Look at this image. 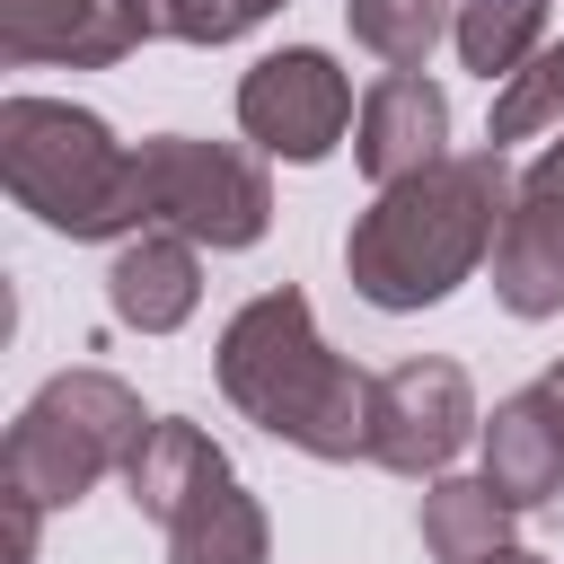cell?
Here are the masks:
<instances>
[{"mask_svg": "<svg viewBox=\"0 0 564 564\" xmlns=\"http://www.w3.org/2000/svg\"><path fill=\"white\" fill-rule=\"evenodd\" d=\"M159 529H167V564H264V511L238 485V467L185 494Z\"/></svg>", "mask_w": 564, "mask_h": 564, "instance_id": "obj_14", "label": "cell"}, {"mask_svg": "<svg viewBox=\"0 0 564 564\" xmlns=\"http://www.w3.org/2000/svg\"><path fill=\"white\" fill-rule=\"evenodd\" d=\"M238 123L256 150L273 159H326L352 123V79L317 53V44H291V53H264L247 79H238Z\"/></svg>", "mask_w": 564, "mask_h": 564, "instance_id": "obj_7", "label": "cell"}, {"mask_svg": "<svg viewBox=\"0 0 564 564\" xmlns=\"http://www.w3.org/2000/svg\"><path fill=\"white\" fill-rule=\"evenodd\" d=\"M220 397L308 458H370V379L317 335L291 282L256 291L220 326Z\"/></svg>", "mask_w": 564, "mask_h": 564, "instance_id": "obj_2", "label": "cell"}, {"mask_svg": "<svg viewBox=\"0 0 564 564\" xmlns=\"http://www.w3.org/2000/svg\"><path fill=\"white\" fill-rule=\"evenodd\" d=\"M555 379H564V370H555Z\"/></svg>", "mask_w": 564, "mask_h": 564, "instance_id": "obj_22", "label": "cell"}, {"mask_svg": "<svg viewBox=\"0 0 564 564\" xmlns=\"http://www.w3.org/2000/svg\"><path fill=\"white\" fill-rule=\"evenodd\" d=\"M115 18L132 26V44H220V0H115Z\"/></svg>", "mask_w": 564, "mask_h": 564, "instance_id": "obj_19", "label": "cell"}, {"mask_svg": "<svg viewBox=\"0 0 564 564\" xmlns=\"http://www.w3.org/2000/svg\"><path fill=\"white\" fill-rule=\"evenodd\" d=\"M485 564H538V555H520V546H502V555H485Z\"/></svg>", "mask_w": 564, "mask_h": 564, "instance_id": "obj_21", "label": "cell"}, {"mask_svg": "<svg viewBox=\"0 0 564 564\" xmlns=\"http://www.w3.org/2000/svg\"><path fill=\"white\" fill-rule=\"evenodd\" d=\"M123 53H132V26L115 18V0H0V62L18 70H44V62L106 70Z\"/></svg>", "mask_w": 564, "mask_h": 564, "instance_id": "obj_12", "label": "cell"}, {"mask_svg": "<svg viewBox=\"0 0 564 564\" xmlns=\"http://www.w3.org/2000/svg\"><path fill=\"white\" fill-rule=\"evenodd\" d=\"M511 546V502L485 476H432L423 494V555L432 564H485Z\"/></svg>", "mask_w": 564, "mask_h": 564, "instance_id": "obj_15", "label": "cell"}, {"mask_svg": "<svg viewBox=\"0 0 564 564\" xmlns=\"http://www.w3.org/2000/svg\"><path fill=\"white\" fill-rule=\"evenodd\" d=\"M344 26H352V44L379 53L388 70H423L432 44L458 26V9H449V0H344Z\"/></svg>", "mask_w": 564, "mask_h": 564, "instance_id": "obj_17", "label": "cell"}, {"mask_svg": "<svg viewBox=\"0 0 564 564\" xmlns=\"http://www.w3.org/2000/svg\"><path fill=\"white\" fill-rule=\"evenodd\" d=\"M0 176L18 212H35L62 238H132L141 229V176L132 150L62 97H9L0 106Z\"/></svg>", "mask_w": 564, "mask_h": 564, "instance_id": "obj_3", "label": "cell"}, {"mask_svg": "<svg viewBox=\"0 0 564 564\" xmlns=\"http://www.w3.org/2000/svg\"><path fill=\"white\" fill-rule=\"evenodd\" d=\"M458 62L476 79H511L538 44H546V0H458V26H449Z\"/></svg>", "mask_w": 564, "mask_h": 564, "instance_id": "obj_16", "label": "cell"}, {"mask_svg": "<svg viewBox=\"0 0 564 564\" xmlns=\"http://www.w3.org/2000/svg\"><path fill=\"white\" fill-rule=\"evenodd\" d=\"M511 194H520V176H511V159L494 141L485 150H449V159H432L405 185H379V203L344 238L352 291L370 308H388V317L449 300L494 256V238L511 220Z\"/></svg>", "mask_w": 564, "mask_h": 564, "instance_id": "obj_1", "label": "cell"}, {"mask_svg": "<svg viewBox=\"0 0 564 564\" xmlns=\"http://www.w3.org/2000/svg\"><path fill=\"white\" fill-rule=\"evenodd\" d=\"M476 432V388L458 361L414 352L370 379V458L388 476H441Z\"/></svg>", "mask_w": 564, "mask_h": 564, "instance_id": "obj_6", "label": "cell"}, {"mask_svg": "<svg viewBox=\"0 0 564 564\" xmlns=\"http://www.w3.org/2000/svg\"><path fill=\"white\" fill-rule=\"evenodd\" d=\"M273 9H291V0H220V18H212V35L229 44V35H247V26H264Z\"/></svg>", "mask_w": 564, "mask_h": 564, "instance_id": "obj_20", "label": "cell"}, {"mask_svg": "<svg viewBox=\"0 0 564 564\" xmlns=\"http://www.w3.org/2000/svg\"><path fill=\"white\" fill-rule=\"evenodd\" d=\"M212 476H229V449L203 432V423H185V414H150V432H141V449L123 458V485H132V511L141 520H167L185 494H203Z\"/></svg>", "mask_w": 564, "mask_h": 564, "instance_id": "obj_13", "label": "cell"}, {"mask_svg": "<svg viewBox=\"0 0 564 564\" xmlns=\"http://www.w3.org/2000/svg\"><path fill=\"white\" fill-rule=\"evenodd\" d=\"M141 432H150V414H141V397H132L115 370H62V379H44V388L26 397V414L9 423V441H0V485H18V494H35L44 511H62V502H79L97 476H115V467L141 449Z\"/></svg>", "mask_w": 564, "mask_h": 564, "instance_id": "obj_4", "label": "cell"}, {"mask_svg": "<svg viewBox=\"0 0 564 564\" xmlns=\"http://www.w3.org/2000/svg\"><path fill=\"white\" fill-rule=\"evenodd\" d=\"M529 132H564V44H538L502 88H494V115H485V141H529Z\"/></svg>", "mask_w": 564, "mask_h": 564, "instance_id": "obj_18", "label": "cell"}, {"mask_svg": "<svg viewBox=\"0 0 564 564\" xmlns=\"http://www.w3.org/2000/svg\"><path fill=\"white\" fill-rule=\"evenodd\" d=\"M203 300V247L185 229H132L115 247V273H106V308L141 335H176Z\"/></svg>", "mask_w": 564, "mask_h": 564, "instance_id": "obj_11", "label": "cell"}, {"mask_svg": "<svg viewBox=\"0 0 564 564\" xmlns=\"http://www.w3.org/2000/svg\"><path fill=\"white\" fill-rule=\"evenodd\" d=\"M494 300L511 317H555L564 308V132L529 159L511 220L494 238Z\"/></svg>", "mask_w": 564, "mask_h": 564, "instance_id": "obj_8", "label": "cell"}, {"mask_svg": "<svg viewBox=\"0 0 564 564\" xmlns=\"http://www.w3.org/2000/svg\"><path fill=\"white\" fill-rule=\"evenodd\" d=\"M485 485L511 511H538L564 494V379L511 388L485 423Z\"/></svg>", "mask_w": 564, "mask_h": 564, "instance_id": "obj_10", "label": "cell"}, {"mask_svg": "<svg viewBox=\"0 0 564 564\" xmlns=\"http://www.w3.org/2000/svg\"><path fill=\"white\" fill-rule=\"evenodd\" d=\"M132 176H141V229H185L194 247H256L273 220L264 159L238 141L159 132L132 150Z\"/></svg>", "mask_w": 564, "mask_h": 564, "instance_id": "obj_5", "label": "cell"}, {"mask_svg": "<svg viewBox=\"0 0 564 564\" xmlns=\"http://www.w3.org/2000/svg\"><path fill=\"white\" fill-rule=\"evenodd\" d=\"M352 159L370 185H405L432 159H449V97L423 70H388L352 115Z\"/></svg>", "mask_w": 564, "mask_h": 564, "instance_id": "obj_9", "label": "cell"}]
</instances>
